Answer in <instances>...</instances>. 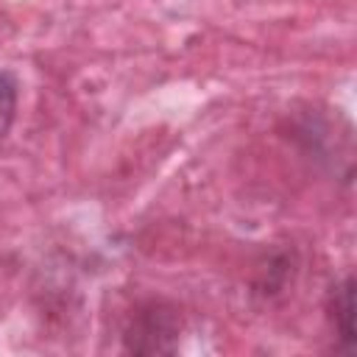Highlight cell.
<instances>
[{
  "instance_id": "cell-1",
  "label": "cell",
  "mask_w": 357,
  "mask_h": 357,
  "mask_svg": "<svg viewBox=\"0 0 357 357\" xmlns=\"http://www.w3.org/2000/svg\"><path fill=\"white\" fill-rule=\"evenodd\" d=\"M14 112H17V84L8 73L0 70V139L6 137L14 120Z\"/></svg>"
}]
</instances>
